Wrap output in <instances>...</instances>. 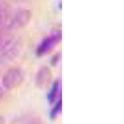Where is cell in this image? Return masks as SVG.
Wrapping results in <instances>:
<instances>
[{
  "instance_id": "cell-11",
  "label": "cell",
  "mask_w": 124,
  "mask_h": 124,
  "mask_svg": "<svg viewBox=\"0 0 124 124\" xmlns=\"http://www.w3.org/2000/svg\"><path fill=\"white\" fill-rule=\"evenodd\" d=\"M0 124H5V120L2 116H0Z\"/></svg>"
},
{
  "instance_id": "cell-6",
  "label": "cell",
  "mask_w": 124,
  "mask_h": 124,
  "mask_svg": "<svg viewBox=\"0 0 124 124\" xmlns=\"http://www.w3.org/2000/svg\"><path fill=\"white\" fill-rule=\"evenodd\" d=\"M19 50L16 45H13L11 48H8L0 56V63H6L17 56Z\"/></svg>"
},
{
  "instance_id": "cell-8",
  "label": "cell",
  "mask_w": 124,
  "mask_h": 124,
  "mask_svg": "<svg viewBox=\"0 0 124 124\" xmlns=\"http://www.w3.org/2000/svg\"><path fill=\"white\" fill-rule=\"evenodd\" d=\"M60 89V83L59 81H56L51 87L48 96H47L48 102L50 104L55 103L56 98L59 94Z\"/></svg>"
},
{
  "instance_id": "cell-9",
  "label": "cell",
  "mask_w": 124,
  "mask_h": 124,
  "mask_svg": "<svg viewBox=\"0 0 124 124\" xmlns=\"http://www.w3.org/2000/svg\"><path fill=\"white\" fill-rule=\"evenodd\" d=\"M62 99H60L58 101L56 102L54 107H53V108L51 110L50 114V116L51 118H55L56 116L59 114L61 110H62Z\"/></svg>"
},
{
  "instance_id": "cell-10",
  "label": "cell",
  "mask_w": 124,
  "mask_h": 124,
  "mask_svg": "<svg viewBox=\"0 0 124 124\" xmlns=\"http://www.w3.org/2000/svg\"><path fill=\"white\" fill-rule=\"evenodd\" d=\"M3 95H4V89L1 86H0V100L3 97Z\"/></svg>"
},
{
  "instance_id": "cell-5",
  "label": "cell",
  "mask_w": 124,
  "mask_h": 124,
  "mask_svg": "<svg viewBox=\"0 0 124 124\" xmlns=\"http://www.w3.org/2000/svg\"><path fill=\"white\" fill-rule=\"evenodd\" d=\"M12 15L9 4L3 0H0V29L7 28L8 24Z\"/></svg>"
},
{
  "instance_id": "cell-2",
  "label": "cell",
  "mask_w": 124,
  "mask_h": 124,
  "mask_svg": "<svg viewBox=\"0 0 124 124\" xmlns=\"http://www.w3.org/2000/svg\"><path fill=\"white\" fill-rule=\"evenodd\" d=\"M32 13L27 9H19L12 14L7 27L14 29L23 28L31 22Z\"/></svg>"
},
{
  "instance_id": "cell-1",
  "label": "cell",
  "mask_w": 124,
  "mask_h": 124,
  "mask_svg": "<svg viewBox=\"0 0 124 124\" xmlns=\"http://www.w3.org/2000/svg\"><path fill=\"white\" fill-rule=\"evenodd\" d=\"M24 80V75L23 71L19 68H12L3 75L2 85L4 89L13 90L21 86Z\"/></svg>"
},
{
  "instance_id": "cell-3",
  "label": "cell",
  "mask_w": 124,
  "mask_h": 124,
  "mask_svg": "<svg viewBox=\"0 0 124 124\" xmlns=\"http://www.w3.org/2000/svg\"><path fill=\"white\" fill-rule=\"evenodd\" d=\"M62 40L60 31L55 32L41 41L36 50V54L38 56H44L48 55L55 48Z\"/></svg>"
},
{
  "instance_id": "cell-4",
  "label": "cell",
  "mask_w": 124,
  "mask_h": 124,
  "mask_svg": "<svg viewBox=\"0 0 124 124\" xmlns=\"http://www.w3.org/2000/svg\"><path fill=\"white\" fill-rule=\"evenodd\" d=\"M52 79V70L47 66H43L37 71L35 78V83L39 89L48 87Z\"/></svg>"
},
{
  "instance_id": "cell-7",
  "label": "cell",
  "mask_w": 124,
  "mask_h": 124,
  "mask_svg": "<svg viewBox=\"0 0 124 124\" xmlns=\"http://www.w3.org/2000/svg\"><path fill=\"white\" fill-rule=\"evenodd\" d=\"M3 30L0 29V52H3L7 49L13 42L11 36L5 33Z\"/></svg>"
}]
</instances>
